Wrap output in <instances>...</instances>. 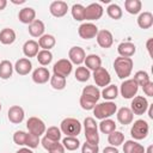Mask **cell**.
I'll return each mask as SVG.
<instances>
[{
  "label": "cell",
  "mask_w": 153,
  "mask_h": 153,
  "mask_svg": "<svg viewBox=\"0 0 153 153\" xmlns=\"http://www.w3.org/2000/svg\"><path fill=\"white\" fill-rule=\"evenodd\" d=\"M48 152H49V153H65V147L62 146V143H60V142L57 141V142H54V143L48 148Z\"/></svg>",
  "instance_id": "bcb514c9"
},
{
  "label": "cell",
  "mask_w": 153,
  "mask_h": 153,
  "mask_svg": "<svg viewBox=\"0 0 153 153\" xmlns=\"http://www.w3.org/2000/svg\"><path fill=\"white\" fill-rule=\"evenodd\" d=\"M103 7L98 2L90 4L87 7H85V19L86 20H98L103 16Z\"/></svg>",
  "instance_id": "4fadbf2b"
},
{
  "label": "cell",
  "mask_w": 153,
  "mask_h": 153,
  "mask_svg": "<svg viewBox=\"0 0 153 153\" xmlns=\"http://www.w3.org/2000/svg\"><path fill=\"white\" fill-rule=\"evenodd\" d=\"M137 91H139V85L136 84V81L134 79H126L124 81H122V84L120 86L121 96L126 99L134 98V96H136Z\"/></svg>",
  "instance_id": "52a82bcc"
},
{
  "label": "cell",
  "mask_w": 153,
  "mask_h": 153,
  "mask_svg": "<svg viewBox=\"0 0 153 153\" xmlns=\"http://www.w3.org/2000/svg\"><path fill=\"white\" fill-rule=\"evenodd\" d=\"M84 129H85L86 142L92 143V145H98L99 142L98 124L93 117H86L84 120Z\"/></svg>",
  "instance_id": "3957f363"
},
{
  "label": "cell",
  "mask_w": 153,
  "mask_h": 153,
  "mask_svg": "<svg viewBox=\"0 0 153 153\" xmlns=\"http://www.w3.org/2000/svg\"><path fill=\"white\" fill-rule=\"evenodd\" d=\"M6 5H7V1L6 0H0V11L4 10L6 7Z\"/></svg>",
  "instance_id": "f5cc1de1"
},
{
  "label": "cell",
  "mask_w": 153,
  "mask_h": 153,
  "mask_svg": "<svg viewBox=\"0 0 153 153\" xmlns=\"http://www.w3.org/2000/svg\"><path fill=\"white\" fill-rule=\"evenodd\" d=\"M93 80L97 86L106 87L108 85H110L111 76H110V73L104 67H99L96 71H93Z\"/></svg>",
  "instance_id": "8fae6325"
},
{
  "label": "cell",
  "mask_w": 153,
  "mask_h": 153,
  "mask_svg": "<svg viewBox=\"0 0 153 153\" xmlns=\"http://www.w3.org/2000/svg\"><path fill=\"white\" fill-rule=\"evenodd\" d=\"M152 42H153V39H152V38H149V39L147 41V50H148V53H149V55H151V56H152V48H151Z\"/></svg>",
  "instance_id": "816d5d0a"
},
{
  "label": "cell",
  "mask_w": 153,
  "mask_h": 153,
  "mask_svg": "<svg viewBox=\"0 0 153 153\" xmlns=\"http://www.w3.org/2000/svg\"><path fill=\"white\" fill-rule=\"evenodd\" d=\"M29 33L32 36V37H41L44 35V30H45V26H44V23L39 19H35L30 25H29Z\"/></svg>",
  "instance_id": "cb8c5ba5"
},
{
  "label": "cell",
  "mask_w": 153,
  "mask_h": 153,
  "mask_svg": "<svg viewBox=\"0 0 153 153\" xmlns=\"http://www.w3.org/2000/svg\"><path fill=\"white\" fill-rule=\"evenodd\" d=\"M133 79H134V80L136 81V84H137L139 86H141V87H142L143 85H146L148 81H151L148 73L145 72V71H137V72L135 73V75H134Z\"/></svg>",
  "instance_id": "b9f144b4"
},
{
  "label": "cell",
  "mask_w": 153,
  "mask_h": 153,
  "mask_svg": "<svg viewBox=\"0 0 153 153\" xmlns=\"http://www.w3.org/2000/svg\"><path fill=\"white\" fill-rule=\"evenodd\" d=\"M61 135H62V133H61L60 128L53 126V127H49V128L45 130V135H44V136L48 137L49 140L56 142V141H59V140L61 139Z\"/></svg>",
  "instance_id": "60d3db41"
},
{
  "label": "cell",
  "mask_w": 153,
  "mask_h": 153,
  "mask_svg": "<svg viewBox=\"0 0 153 153\" xmlns=\"http://www.w3.org/2000/svg\"><path fill=\"white\" fill-rule=\"evenodd\" d=\"M62 146L67 151H75L80 146V141L75 136H66L62 140Z\"/></svg>",
  "instance_id": "e575fe53"
},
{
  "label": "cell",
  "mask_w": 153,
  "mask_h": 153,
  "mask_svg": "<svg viewBox=\"0 0 153 153\" xmlns=\"http://www.w3.org/2000/svg\"><path fill=\"white\" fill-rule=\"evenodd\" d=\"M99 130L103 134H110V133H112L114 130H116V123H115V121H112L110 118L102 120L100 123H99Z\"/></svg>",
  "instance_id": "836d02e7"
},
{
  "label": "cell",
  "mask_w": 153,
  "mask_h": 153,
  "mask_svg": "<svg viewBox=\"0 0 153 153\" xmlns=\"http://www.w3.org/2000/svg\"><path fill=\"white\" fill-rule=\"evenodd\" d=\"M142 91L146 96L153 97V81H148L146 85L142 86Z\"/></svg>",
  "instance_id": "7dc6e473"
},
{
  "label": "cell",
  "mask_w": 153,
  "mask_h": 153,
  "mask_svg": "<svg viewBox=\"0 0 153 153\" xmlns=\"http://www.w3.org/2000/svg\"><path fill=\"white\" fill-rule=\"evenodd\" d=\"M39 136L33 135L31 133H26V141H25V146H27V148H36L39 145Z\"/></svg>",
  "instance_id": "7bdbcfd3"
},
{
  "label": "cell",
  "mask_w": 153,
  "mask_h": 153,
  "mask_svg": "<svg viewBox=\"0 0 153 153\" xmlns=\"http://www.w3.org/2000/svg\"><path fill=\"white\" fill-rule=\"evenodd\" d=\"M0 111H1V104H0Z\"/></svg>",
  "instance_id": "9f6ffc18"
},
{
  "label": "cell",
  "mask_w": 153,
  "mask_h": 153,
  "mask_svg": "<svg viewBox=\"0 0 153 153\" xmlns=\"http://www.w3.org/2000/svg\"><path fill=\"white\" fill-rule=\"evenodd\" d=\"M137 25L141 29H149L153 25V14L151 12H142L137 17Z\"/></svg>",
  "instance_id": "f1b7e54d"
},
{
  "label": "cell",
  "mask_w": 153,
  "mask_h": 153,
  "mask_svg": "<svg viewBox=\"0 0 153 153\" xmlns=\"http://www.w3.org/2000/svg\"><path fill=\"white\" fill-rule=\"evenodd\" d=\"M49 12L51 16L56 17V18H61L63 16L67 14L68 12V5L67 2L65 1H61V0H56V1H53L49 6Z\"/></svg>",
  "instance_id": "5bb4252c"
},
{
  "label": "cell",
  "mask_w": 153,
  "mask_h": 153,
  "mask_svg": "<svg viewBox=\"0 0 153 153\" xmlns=\"http://www.w3.org/2000/svg\"><path fill=\"white\" fill-rule=\"evenodd\" d=\"M71 13L75 20L78 22L85 20V7L81 4H74L71 8Z\"/></svg>",
  "instance_id": "d590c367"
},
{
  "label": "cell",
  "mask_w": 153,
  "mask_h": 153,
  "mask_svg": "<svg viewBox=\"0 0 153 153\" xmlns=\"http://www.w3.org/2000/svg\"><path fill=\"white\" fill-rule=\"evenodd\" d=\"M148 105H149V104H148V102H147V99H146L145 97H142V96H136V97L133 98L129 109L131 110V112H133L134 115H143V114L147 111Z\"/></svg>",
  "instance_id": "30bf717a"
},
{
  "label": "cell",
  "mask_w": 153,
  "mask_h": 153,
  "mask_svg": "<svg viewBox=\"0 0 153 153\" xmlns=\"http://www.w3.org/2000/svg\"><path fill=\"white\" fill-rule=\"evenodd\" d=\"M141 7H142V4L140 0H126L124 1V8L129 14L140 13Z\"/></svg>",
  "instance_id": "d6a6232c"
},
{
  "label": "cell",
  "mask_w": 153,
  "mask_h": 153,
  "mask_svg": "<svg viewBox=\"0 0 153 153\" xmlns=\"http://www.w3.org/2000/svg\"><path fill=\"white\" fill-rule=\"evenodd\" d=\"M149 126L145 120H136L130 129V135L134 140H143L147 137Z\"/></svg>",
  "instance_id": "8992f818"
},
{
  "label": "cell",
  "mask_w": 153,
  "mask_h": 153,
  "mask_svg": "<svg viewBox=\"0 0 153 153\" xmlns=\"http://www.w3.org/2000/svg\"><path fill=\"white\" fill-rule=\"evenodd\" d=\"M16 41V32L13 29L5 27L0 31V42L5 45H10Z\"/></svg>",
  "instance_id": "d4e9b609"
},
{
  "label": "cell",
  "mask_w": 153,
  "mask_h": 153,
  "mask_svg": "<svg viewBox=\"0 0 153 153\" xmlns=\"http://www.w3.org/2000/svg\"><path fill=\"white\" fill-rule=\"evenodd\" d=\"M99 98H100V91H99L98 87H96L93 85L85 86L82 88L80 100H79L80 106L84 110H93V108L96 106Z\"/></svg>",
  "instance_id": "6da1fadb"
},
{
  "label": "cell",
  "mask_w": 153,
  "mask_h": 153,
  "mask_svg": "<svg viewBox=\"0 0 153 153\" xmlns=\"http://www.w3.org/2000/svg\"><path fill=\"white\" fill-rule=\"evenodd\" d=\"M97 38V43L99 47L104 48V49H108L114 43V37H112V33L109 31V30H98V33L96 36Z\"/></svg>",
  "instance_id": "9a60e30c"
},
{
  "label": "cell",
  "mask_w": 153,
  "mask_h": 153,
  "mask_svg": "<svg viewBox=\"0 0 153 153\" xmlns=\"http://www.w3.org/2000/svg\"><path fill=\"white\" fill-rule=\"evenodd\" d=\"M98 152H99L98 145H92V143L85 142L81 146V153H98Z\"/></svg>",
  "instance_id": "f6af8a7d"
},
{
  "label": "cell",
  "mask_w": 153,
  "mask_h": 153,
  "mask_svg": "<svg viewBox=\"0 0 153 153\" xmlns=\"http://www.w3.org/2000/svg\"><path fill=\"white\" fill-rule=\"evenodd\" d=\"M13 65L8 61V60H2L0 62V78L6 80V79H10L12 76V73H13Z\"/></svg>",
  "instance_id": "f546056e"
},
{
  "label": "cell",
  "mask_w": 153,
  "mask_h": 153,
  "mask_svg": "<svg viewBox=\"0 0 153 153\" xmlns=\"http://www.w3.org/2000/svg\"><path fill=\"white\" fill-rule=\"evenodd\" d=\"M117 111V106L114 102H103L99 104H96L93 108V115L98 120H105L110 116L115 115Z\"/></svg>",
  "instance_id": "5b68a950"
},
{
  "label": "cell",
  "mask_w": 153,
  "mask_h": 153,
  "mask_svg": "<svg viewBox=\"0 0 153 153\" xmlns=\"http://www.w3.org/2000/svg\"><path fill=\"white\" fill-rule=\"evenodd\" d=\"M26 128L29 130V133L33 134V135H37V136H41L42 134L45 133L47 128H45V123L38 118V117H30L27 121H26Z\"/></svg>",
  "instance_id": "ba28073f"
},
{
  "label": "cell",
  "mask_w": 153,
  "mask_h": 153,
  "mask_svg": "<svg viewBox=\"0 0 153 153\" xmlns=\"http://www.w3.org/2000/svg\"><path fill=\"white\" fill-rule=\"evenodd\" d=\"M116 116H117V121L123 124V126H127V124H130L133 122V118H134V114L131 112V110L127 106H123L121 109H118L116 111Z\"/></svg>",
  "instance_id": "ffe728a7"
},
{
  "label": "cell",
  "mask_w": 153,
  "mask_h": 153,
  "mask_svg": "<svg viewBox=\"0 0 153 153\" xmlns=\"http://www.w3.org/2000/svg\"><path fill=\"white\" fill-rule=\"evenodd\" d=\"M13 141L16 145L18 146H25V141H26V133L23 130H17L13 134Z\"/></svg>",
  "instance_id": "ee69618b"
},
{
  "label": "cell",
  "mask_w": 153,
  "mask_h": 153,
  "mask_svg": "<svg viewBox=\"0 0 153 153\" xmlns=\"http://www.w3.org/2000/svg\"><path fill=\"white\" fill-rule=\"evenodd\" d=\"M152 149H153V146H152V145H149V146H148V148H147V151H145V153H152Z\"/></svg>",
  "instance_id": "11a10c76"
},
{
  "label": "cell",
  "mask_w": 153,
  "mask_h": 153,
  "mask_svg": "<svg viewBox=\"0 0 153 153\" xmlns=\"http://www.w3.org/2000/svg\"><path fill=\"white\" fill-rule=\"evenodd\" d=\"M54 142H55V141H51V140H49V139H48V137H45V136H44V137L41 140L42 146H43V147H44L47 151H48V148H49V147H50V146H51ZM56 142H57V141H56Z\"/></svg>",
  "instance_id": "c3c4849f"
},
{
  "label": "cell",
  "mask_w": 153,
  "mask_h": 153,
  "mask_svg": "<svg viewBox=\"0 0 153 153\" xmlns=\"http://www.w3.org/2000/svg\"><path fill=\"white\" fill-rule=\"evenodd\" d=\"M152 105H148V116H149V118H153V112H152Z\"/></svg>",
  "instance_id": "db71d44e"
},
{
  "label": "cell",
  "mask_w": 153,
  "mask_h": 153,
  "mask_svg": "<svg viewBox=\"0 0 153 153\" xmlns=\"http://www.w3.org/2000/svg\"><path fill=\"white\" fill-rule=\"evenodd\" d=\"M13 68L19 75H27L32 69V63L27 57H22L16 61Z\"/></svg>",
  "instance_id": "ac0fdd59"
},
{
  "label": "cell",
  "mask_w": 153,
  "mask_h": 153,
  "mask_svg": "<svg viewBox=\"0 0 153 153\" xmlns=\"http://www.w3.org/2000/svg\"><path fill=\"white\" fill-rule=\"evenodd\" d=\"M38 51H39V45L33 39L26 41L23 45V53L26 57H35V56H37Z\"/></svg>",
  "instance_id": "603a6c76"
},
{
  "label": "cell",
  "mask_w": 153,
  "mask_h": 153,
  "mask_svg": "<svg viewBox=\"0 0 153 153\" xmlns=\"http://www.w3.org/2000/svg\"><path fill=\"white\" fill-rule=\"evenodd\" d=\"M50 85L54 90H63L66 87V78L63 76H60V75H56V74H53L50 76Z\"/></svg>",
  "instance_id": "ab89813d"
},
{
  "label": "cell",
  "mask_w": 153,
  "mask_h": 153,
  "mask_svg": "<svg viewBox=\"0 0 153 153\" xmlns=\"http://www.w3.org/2000/svg\"><path fill=\"white\" fill-rule=\"evenodd\" d=\"M117 51L122 57H131L136 51V47L131 42H122L118 44Z\"/></svg>",
  "instance_id": "7402d4cb"
},
{
  "label": "cell",
  "mask_w": 153,
  "mask_h": 153,
  "mask_svg": "<svg viewBox=\"0 0 153 153\" xmlns=\"http://www.w3.org/2000/svg\"><path fill=\"white\" fill-rule=\"evenodd\" d=\"M106 13H108V16L111 19H115V20L121 19L122 18V14H123L122 8L118 5H116V4H110L108 6V8H106Z\"/></svg>",
  "instance_id": "8d00e7d4"
},
{
  "label": "cell",
  "mask_w": 153,
  "mask_h": 153,
  "mask_svg": "<svg viewBox=\"0 0 153 153\" xmlns=\"http://www.w3.org/2000/svg\"><path fill=\"white\" fill-rule=\"evenodd\" d=\"M103 153H120V152H118V149H117L116 147H114V146H108V147H105V148L103 149Z\"/></svg>",
  "instance_id": "681fc988"
},
{
  "label": "cell",
  "mask_w": 153,
  "mask_h": 153,
  "mask_svg": "<svg viewBox=\"0 0 153 153\" xmlns=\"http://www.w3.org/2000/svg\"><path fill=\"white\" fill-rule=\"evenodd\" d=\"M68 57H69V61L73 65H81L84 61H85V57H86V54L82 48L80 47H72L68 51Z\"/></svg>",
  "instance_id": "e0dca14e"
},
{
  "label": "cell",
  "mask_w": 153,
  "mask_h": 153,
  "mask_svg": "<svg viewBox=\"0 0 153 153\" xmlns=\"http://www.w3.org/2000/svg\"><path fill=\"white\" fill-rule=\"evenodd\" d=\"M72 69H73V65L71 63L69 60L67 59H61V60H57L54 66H53V72L54 74L56 75H60V76H68L71 73H72Z\"/></svg>",
  "instance_id": "9c48e42d"
},
{
  "label": "cell",
  "mask_w": 153,
  "mask_h": 153,
  "mask_svg": "<svg viewBox=\"0 0 153 153\" xmlns=\"http://www.w3.org/2000/svg\"><path fill=\"white\" fill-rule=\"evenodd\" d=\"M24 109L19 105H13L8 109V112H7V117L10 120V122L14 123V124H19L24 121Z\"/></svg>",
  "instance_id": "2e32d148"
},
{
  "label": "cell",
  "mask_w": 153,
  "mask_h": 153,
  "mask_svg": "<svg viewBox=\"0 0 153 153\" xmlns=\"http://www.w3.org/2000/svg\"><path fill=\"white\" fill-rule=\"evenodd\" d=\"M74 75H75V79H76L78 81H80V82H85V81H87V80L90 79L91 73H90V71H88L86 67H84V66H79V67L75 69Z\"/></svg>",
  "instance_id": "f35d334b"
},
{
  "label": "cell",
  "mask_w": 153,
  "mask_h": 153,
  "mask_svg": "<svg viewBox=\"0 0 153 153\" xmlns=\"http://www.w3.org/2000/svg\"><path fill=\"white\" fill-rule=\"evenodd\" d=\"M32 80L36 84H45L50 80V73L45 67H38L32 72Z\"/></svg>",
  "instance_id": "d6986e66"
},
{
  "label": "cell",
  "mask_w": 153,
  "mask_h": 153,
  "mask_svg": "<svg viewBox=\"0 0 153 153\" xmlns=\"http://www.w3.org/2000/svg\"><path fill=\"white\" fill-rule=\"evenodd\" d=\"M16 153H33V152L31 151V148H27V147H23V148L18 149Z\"/></svg>",
  "instance_id": "f907efd6"
},
{
  "label": "cell",
  "mask_w": 153,
  "mask_h": 153,
  "mask_svg": "<svg viewBox=\"0 0 153 153\" xmlns=\"http://www.w3.org/2000/svg\"><path fill=\"white\" fill-rule=\"evenodd\" d=\"M124 153H145V148L142 145L137 143L134 140H127L123 145Z\"/></svg>",
  "instance_id": "83f0119b"
},
{
  "label": "cell",
  "mask_w": 153,
  "mask_h": 153,
  "mask_svg": "<svg viewBox=\"0 0 153 153\" xmlns=\"http://www.w3.org/2000/svg\"><path fill=\"white\" fill-rule=\"evenodd\" d=\"M36 18V11L32 7H24L18 13V19L23 24H31Z\"/></svg>",
  "instance_id": "44dd1931"
},
{
  "label": "cell",
  "mask_w": 153,
  "mask_h": 153,
  "mask_svg": "<svg viewBox=\"0 0 153 153\" xmlns=\"http://www.w3.org/2000/svg\"><path fill=\"white\" fill-rule=\"evenodd\" d=\"M78 33L82 39H91L97 36L98 27L93 23H82L78 27Z\"/></svg>",
  "instance_id": "7c38bea8"
},
{
  "label": "cell",
  "mask_w": 153,
  "mask_h": 153,
  "mask_svg": "<svg viewBox=\"0 0 153 153\" xmlns=\"http://www.w3.org/2000/svg\"><path fill=\"white\" fill-rule=\"evenodd\" d=\"M108 142L110 143V146L117 147L124 142V134L122 131L114 130L112 133L108 134Z\"/></svg>",
  "instance_id": "1f68e13d"
},
{
  "label": "cell",
  "mask_w": 153,
  "mask_h": 153,
  "mask_svg": "<svg viewBox=\"0 0 153 153\" xmlns=\"http://www.w3.org/2000/svg\"><path fill=\"white\" fill-rule=\"evenodd\" d=\"M85 67L90 71H96L97 68L102 67V59L96 54H90L85 57Z\"/></svg>",
  "instance_id": "4316f807"
},
{
  "label": "cell",
  "mask_w": 153,
  "mask_h": 153,
  "mask_svg": "<svg viewBox=\"0 0 153 153\" xmlns=\"http://www.w3.org/2000/svg\"><path fill=\"white\" fill-rule=\"evenodd\" d=\"M133 66H134V62H133L131 57L118 56L114 61V68H115V72H116V74H117V76L120 79H124L126 80L131 74Z\"/></svg>",
  "instance_id": "7a4b0ae2"
},
{
  "label": "cell",
  "mask_w": 153,
  "mask_h": 153,
  "mask_svg": "<svg viewBox=\"0 0 153 153\" xmlns=\"http://www.w3.org/2000/svg\"><path fill=\"white\" fill-rule=\"evenodd\" d=\"M37 43H38L39 48H42V50H50L51 48H54V45L56 43V39H55V37L53 35L45 33V35L39 37Z\"/></svg>",
  "instance_id": "484cf974"
},
{
  "label": "cell",
  "mask_w": 153,
  "mask_h": 153,
  "mask_svg": "<svg viewBox=\"0 0 153 153\" xmlns=\"http://www.w3.org/2000/svg\"><path fill=\"white\" fill-rule=\"evenodd\" d=\"M60 130L66 136H78L81 131V123L73 117H67L60 123Z\"/></svg>",
  "instance_id": "277c9868"
},
{
  "label": "cell",
  "mask_w": 153,
  "mask_h": 153,
  "mask_svg": "<svg viewBox=\"0 0 153 153\" xmlns=\"http://www.w3.org/2000/svg\"><path fill=\"white\" fill-rule=\"evenodd\" d=\"M117 96H118V87L116 85H108L100 92V97H103L104 99H106L109 102H111L112 99H116Z\"/></svg>",
  "instance_id": "4dcf8cb0"
},
{
  "label": "cell",
  "mask_w": 153,
  "mask_h": 153,
  "mask_svg": "<svg viewBox=\"0 0 153 153\" xmlns=\"http://www.w3.org/2000/svg\"><path fill=\"white\" fill-rule=\"evenodd\" d=\"M36 59L42 66H48L53 60V54L50 50H39Z\"/></svg>",
  "instance_id": "74e56055"
}]
</instances>
